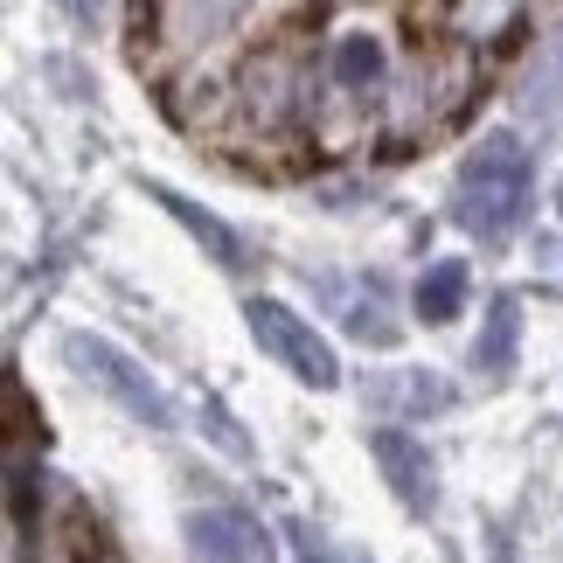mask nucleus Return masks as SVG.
I'll use <instances>...</instances> for the list:
<instances>
[{
    "label": "nucleus",
    "mask_w": 563,
    "mask_h": 563,
    "mask_svg": "<svg viewBox=\"0 0 563 563\" xmlns=\"http://www.w3.org/2000/svg\"><path fill=\"white\" fill-rule=\"evenodd\" d=\"M522 209H529V154L508 133H494L460 175V223L494 244L522 223Z\"/></svg>",
    "instance_id": "1"
},
{
    "label": "nucleus",
    "mask_w": 563,
    "mask_h": 563,
    "mask_svg": "<svg viewBox=\"0 0 563 563\" xmlns=\"http://www.w3.org/2000/svg\"><path fill=\"white\" fill-rule=\"evenodd\" d=\"M251 334H257V349H265L278 369H292L299 383L328 389L341 376L328 334H313V320H299L292 307H278V299H251Z\"/></svg>",
    "instance_id": "2"
},
{
    "label": "nucleus",
    "mask_w": 563,
    "mask_h": 563,
    "mask_svg": "<svg viewBox=\"0 0 563 563\" xmlns=\"http://www.w3.org/2000/svg\"><path fill=\"white\" fill-rule=\"evenodd\" d=\"M70 355L84 362V376H91L98 389H112V397L133 410V418H146V424H167V404H161V389L146 383V376H133V362L125 355H112L104 341H70Z\"/></svg>",
    "instance_id": "3"
},
{
    "label": "nucleus",
    "mask_w": 563,
    "mask_h": 563,
    "mask_svg": "<svg viewBox=\"0 0 563 563\" xmlns=\"http://www.w3.org/2000/svg\"><path fill=\"white\" fill-rule=\"evenodd\" d=\"M251 0H167L161 14V35L175 42V49H209V42H223L236 21H244Z\"/></svg>",
    "instance_id": "4"
},
{
    "label": "nucleus",
    "mask_w": 563,
    "mask_h": 563,
    "mask_svg": "<svg viewBox=\"0 0 563 563\" xmlns=\"http://www.w3.org/2000/svg\"><path fill=\"white\" fill-rule=\"evenodd\" d=\"M292 104H299V70H292V56H286V49L257 56L251 70H244V112H251L257 125H286Z\"/></svg>",
    "instance_id": "5"
},
{
    "label": "nucleus",
    "mask_w": 563,
    "mask_h": 563,
    "mask_svg": "<svg viewBox=\"0 0 563 563\" xmlns=\"http://www.w3.org/2000/svg\"><path fill=\"white\" fill-rule=\"evenodd\" d=\"M195 556L202 563H265V536L244 515H202L195 522Z\"/></svg>",
    "instance_id": "6"
},
{
    "label": "nucleus",
    "mask_w": 563,
    "mask_h": 563,
    "mask_svg": "<svg viewBox=\"0 0 563 563\" xmlns=\"http://www.w3.org/2000/svg\"><path fill=\"white\" fill-rule=\"evenodd\" d=\"M376 460L397 473V494H404L410 508H424V501H431V466L418 460V452H410L404 431H383V439H376Z\"/></svg>",
    "instance_id": "7"
},
{
    "label": "nucleus",
    "mask_w": 563,
    "mask_h": 563,
    "mask_svg": "<svg viewBox=\"0 0 563 563\" xmlns=\"http://www.w3.org/2000/svg\"><path fill=\"white\" fill-rule=\"evenodd\" d=\"M328 70H334L341 91H376V84H383V49H376L369 35H341Z\"/></svg>",
    "instance_id": "8"
},
{
    "label": "nucleus",
    "mask_w": 563,
    "mask_h": 563,
    "mask_svg": "<svg viewBox=\"0 0 563 563\" xmlns=\"http://www.w3.org/2000/svg\"><path fill=\"white\" fill-rule=\"evenodd\" d=\"M161 202L175 209L181 223H188V230H195V236H202V244L216 251V265H244V244H236V236H230L223 223H216V216H202V209H195V202H181V195H167V188H161Z\"/></svg>",
    "instance_id": "9"
},
{
    "label": "nucleus",
    "mask_w": 563,
    "mask_h": 563,
    "mask_svg": "<svg viewBox=\"0 0 563 563\" xmlns=\"http://www.w3.org/2000/svg\"><path fill=\"white\" fill-rule=\"evenodd\" d=\"M515 14H522V0H460V8H452V29L487 42V35H501Z\"/></svg>",
    "instance_id": "10"
},
{
    "label": "nucleus",
    "mask_w": 563,
    "mask_h": 563,
    "mask_svg": "<svg viewBox=\"0 0 563 563\" xmlns=\"http://www.w3.org/2000/svg\"><path fill=\"white\" fill-rule=\"evenodd\" d=\"M515 328H522V313H515V299H501V307H494V320H487V341H473V362H481V369H508Z\"/></svg>",
    "instance_id": "11"
},
{
    "label": "nucleus",
    "mask_w": 563,
    "mask_h": 563,
    "mask_svg": "<svg viewBox=\"0 0 563 563\" xmlns=\"http://www.w3.org/2000/svg\"><path fill=\"white\" fill-rule=\"evenodd\" d=\"M460 292H466V272H460V265H439V272L418 286V313H424V320H452V313H460Z\"/></svg>",
    "instance_id": "12"
}]
</instances>
